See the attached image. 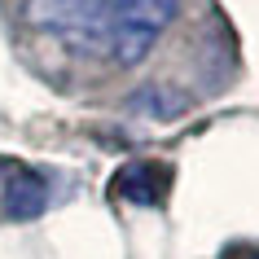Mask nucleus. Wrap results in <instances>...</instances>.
Wrapping results in <instances>:
<instances>
[{"instance_id": "nucleus-1", "label": "nucleus", "mask_w": 259, "mask_h": 259, "mask_svg": "<svg viewBox=\"0 0 259 259\" xmlns=\"http://www.w3.org/2000/svg\"><path fill=\"white\" fill-rule=\"evenodd\" d=\"M180 0H31L35 27L53 31L79 53H106L132 66L150 53Z\"/></svg>"}, {"instance_id": "nucleus-2", "label": "nucleus", "mask_w": 259, "mask_h": 259, "mask_svg": "<svg viewBox=\"0 0 259 259\" xmlns=\"http://www.w3.org/2000/svg\"><path fill=\"white\" fill-rule=\"evenodd\" d=\"M114 198L123 202H137V206H158L171 189V167L167 163H127L114 176Z\"/></svg>"}, {"instance_id": "nucleus-3", "label": "nucleus", "mask_w": 259, "mask_h": 259, "mask_svg": "<svg viewBox=\"0 0 259 259\" xmlns=\"http://www.w3.org/2000/svg\"><path fill=\"white\" fill-rule=\"evenodd\" d=\"M5 215L9 220H35L49 206V185H44L40 171H27V167H18L9 185H5Z\"/></svg>"}, {"instance_id": "nucleus-4", "label": "nucleus", "mask_w": 259, "mask_h": 259, "mask_svg": "<svg viewBox=\"0 0 259 259\" xmlns=\"http://www.w3.org/2000/svg\"><path fill=\"white\" fill-rule=\"evenodd\" d=\"M250 259H259V255H250Z\"/></svg>"}]
</instances>
